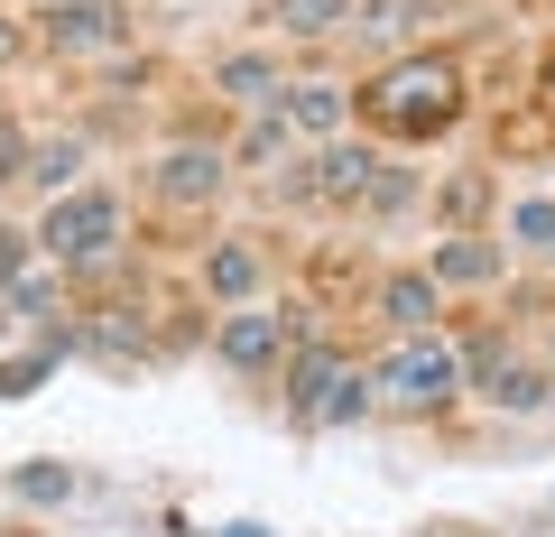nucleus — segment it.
<instances>
[{"label": "nucleus", "instance_id": "nucleus-1", "mask_svg": "<svg viewBox=\"0 0 555 537\" xmlns=\"http://www.w3.org/2000/svg\"><path fill=\"white\" fill-rule=\"evenodd\" d=\"M361 112H371L379 130H398V140H426V130H444V120L463 112V84H454L444 56H408V65H389V75H371Z\"/></svg>", "mask_w": 555, "mask_h": 537}, {"label": "nucleus", "instance_id": "nucleus-2", "mask_svg": "<svg viewBox=\"0 0 555 537\" xmlns=\"http://www.w3.org/2000/svg\"><path fill=\"white\" fill-rule=\"evenodd\" d=\"M38 251L56 259V269H102V259L120 251V204L112 195H56L38 222Z\"/></svg>", "mask_w": 555, "mask_h": 537}, {"label": "nucleus", "instance_id": "nucleus-3", "mask_svg": "<svg viewBox=\"0 0 555 537\" xmlns=\"http://www.w3.org/2000/svg\"><path fill=\"white\" fill-rule=\"evenodd\" d=\"M454 380H463L454 343H444V334H408V343L371 371V389L389 398V408H444V398H454Z\"/></svg>", "mask_w": 555, "mask_h": 537}, {"label": "nucleus", "instance_id": "nucleus-4", "mask_svg": "<svg viewBox=\"0 0 555 537\" xmlns=\"http://www.w3.org/2000/svg\"><path fill=\"white\" fill-rule=\"evenodd\" d=\"M343 380H352V361H343L334 343H297V353H287V408H297L306 426H324Z\"/></svg>", "mask_w": 555, "mask_h": 537}, {"label": "nucleus", "instance_id": "nucleus-5", "mask_svg": "<svg viewBox=\"0 0 555 537\" xmlns=\"http://www.w3.org/2000/svg\"><path fill=\"white\" fill-rule=\"evenodd\" d=\"M287 343L297 334H287L278 316H222L214 324V353L232 361V371H269V361H287Z\"/></svg>", "mask_w": 555, "mask_h": 537}, {"label": "nucleus", "instance_id": "nucleus-6", "mask_svg": "<svg viewBox=\"0 0 555 537\" xmlns=\"http://www.w3.org/2000/svg\"><path fill=\"white\" fill-rule=\"evenodd\" d=\"M47 38H56L65 56L112 47V38H120V10H112V0H47Z\"/></svg>", "mask_w": 555, "mask_h": 537}, {"label": "nucleus", "instance_id": "nucleus-7", "mask_svg": "<svg viewBox=\"0 0 555 537\" xmlns=\"http://www.w3.org/2000/svg\"><path fill=\"white\" fill-rule=\"evenodd\" d=\"M379 316L398 324V343H408V334H436V324H444V287L436 279H389V287H379Z\"/></svg>", "mask_w": 555, "mask_h": 537}, {"label": "nucleus", "instance_id": "nucleus-8", "mask_svg": "<svg viewBox=\"0 0 555 537\" xmlns=\"http://www.w3.org/2000/svg\"><path fill=\"white\" fill-rule=\"evenodd\" d=\"M222 167H232L222 149H177V158L158 167V195L167 204H204V195H222Z\"/></svg>", "mask_w": 555, "mask_h": 537}, {"label": "nucleus", "instance_id": "nucleus-9", "mask_svg": "<svg viewBox=\"0 0 555 537\" xmlns=\"http://www.w3.org/2000/svg\"><path fill=\"white\" fill-rule=\"evenodd\" d=\"M371 186H379V167L361 158V149H324V158H315V195L324 204H361Z\"/></svg>", "mask_w": 555, "mask_h": 537}, {"label": "nucleus", "instance_id": "nucleus-10", "mask_svg": "<svg viewBox=\"0 0 555 537\" xmlns=\"http://www.w3.org/2000/svg\"><path fill=\"white\" fill-rule=\"evenodd\" d=\"M352 20V0H269V28L278 38H334Z\"/></svg>", "mask_w": 555, "mask_h": 537}, {"label": "nucleus", "instance_id": "nucleus-11", "mask_svg": "<svg viewBox=\"0 0 555 537\" xmlns=\"http://www.w3.org/2000/svg\"><path fill=\"white\" fill-rule=\"evenodd\" d=\"M204 287H214V297H250L259 287V251L250 241H222V251L204 259Z\"/></svg>", "mask_w": 555, "mask_h": 537}, {"label": "nucleus", "instance_id": "nucleus-12", "mask_svg": "<svg viewBox=\"0 0 555 537\" xmlns=\"http://www.w3.org/2000/svg\"><path fill=\"white\" fill-rule=\"evenodd\" d=\"M222 93L250 102V112H278V65L269 56H232V65H222Z\"/></svg>", "mask_w": 555, "mask_h": 537}, {"label": "nucleus", "instance_id": "nucleus-13", "mask_svg": "<svg viewBox=\"0 0 555 537\" xmlns=\"http://www.w3.org/2000/svg\"><path fill=\"white\" fill-rule=\"evenodd\" d=\"M491 269H500L491 241H444L436 251V287H473V279H491Z\"/></svg>", "mask_w": 555, "mask_h": 537}, {"label": "nucleus", "instance_id": "nucleus-14", "mask_svg": "<svg viewBox=\"0 0 555 537\" xmlns=\"http://www.w3.org/2000/svg\"><path fill=\"white\" fill-rule=\"evenodd\" d=\"M287 102V130H343V93L334 84H297V93H278Z\"/></svg>", "mask_w": 555, "mask_h": 537}, {"label": "nucleus", "instance_id": "nucleus-15", "mask_svg": "<svg viewBox=\"0 0 555 537\" xmlns=\"http://www.w3.org/2000/svg\"><path fill=\"white\" fill-rule=\"evenodd\" d=\"M83 167V140H56V149H28V186H47V195H65Z\"/></svg>", "mask_w": 555, "mask_h": 537}, {"label": "nucleus", "instance_id": "nucleus-16", "mask_svg": "<svg viewBox=\"0 0 555 537\" xmlns=\"http://www.w3.org/2000/svg\"><path fill=\"white\" fill-rule=\"evenodd\" d=\"M20 500H75V473L65 463H20Z\"/></svg>", "mask_w": 555, "mask_h": 537}, {"label": "nucleus", "instance_id": "nucleus-17", "mask_svg": "<svg viewBox=\"0 0 555 537\" xmlns=\"http://www.w3.org/2000/svg\"><path fill=\"white\" fill-rule=\"evenodd\" d=\"M278 149H287V112H259V120H250V140H241V158L259 167V158H278Z\"/></svg>", "mask_w": 555, "mask_h": 537}, {"label": "nucleus", "instance_id": "nucleus-18", "mask_svg": "<svg viewBox=\"0 0 555 537\" xmlns=\"http://www.w3.org/2000/svg\"><path fill=\"white\" fill-rule=\"evenodd\" d=\"M518 241H537V251L555 259V204H518V222H509Z\"/></svg>", "mask_w": 555, "mask_h": 537}, {"label": "nucleus", "instance_id": "nucleus-19", "mask_svg": "<svg viewBox=\"0 0 555 537\" xmlns=\"http://www.w3.org/2000/svg\"><path fill=\"white\" fill-rule=\"evenodd\" d=\"M20 167H28V140H20V130H10V120H0V186L20 177Z\"/></svg>", "mask_w": 555, "mask_h": 537}, {"label": "nucleus", "instance_id": "nucleus-20", "mask_svg": "<svg viewBox=\"0 0 555 537\" xmlns=\"http://www.w3.org/2000/svg\"><path fill=\"white\" fill-rule=\"evenodd\" d=\"M0 279H20V241L0 232Z\"/></svg>", "mask_w": 555, "mask_h": 537}, {"label": "nucleus", "instance_id": "nucleus-21", "mask_svg": "<svg viewBox=\"0 0 555 537\" xmlns=\"http://www.w3.org/2000/svg\"><path fill=\"white\" fill-rule=\"evenodd\" d=\"M10 56H20V28H10V20H0V65H10Z\"/></svg>", "mask_w": 555, "mask_h": 537}, {"label": "nucleus", "instance_id": "nucleus-22", "mask_svg": "<svg viewBox=\"0 0 555 537\" xmlns=\"http://www.w3.org/2000/svg\"><path fill=\"white\" fill-rule=\"evenodd\" d=\"M546 102H555V65H546Z\"/></svg>", "mask_w": 555, "mask_h": 537}, {"label": "nucleus", "instance_id": "nucleus-23", "mask_svg": "<svg viewBox=\"0 0 555 537\" xmlns=\"http://www.w3.org/2000/svg\"><path fill=\"white\" fill-rule=\"evenodd\" d=\"M232 537H259V528H232Z\"/></svg>", "mask_w": 555, "mask_h": 537}, {"label": "nucleus", "instance_id": "nucleus-24", "mask_svg": "<svg viewBox=\"0 0 555 537\" xmlns=\"http://www.w3.org/2000/svg\"><path fill=\"white\" fill-rule=\"evenodd\" d=\"M546 408H555V389H546Z\"/></svg>", "mask_w": 555, "mask_h": 537}]
</instances>
